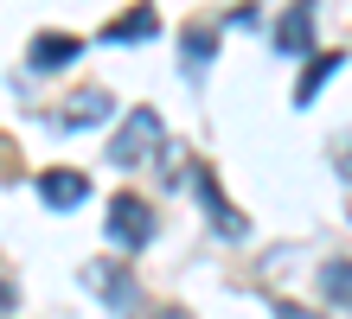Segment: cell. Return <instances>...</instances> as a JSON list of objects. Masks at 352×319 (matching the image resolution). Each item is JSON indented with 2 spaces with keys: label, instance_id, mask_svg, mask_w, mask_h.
<instances>
[{
  "label": "cell",
  "instance_id": "cell-11",
  "mask_svg": "<svg viewBox=\"0 0 352 319\" xmlns=\"http://www.w3.org/2000/svg\"><path fill=\"white\" fill-rule=\"evenodd\" d=\"M340 64H346V51H320V58H307V71H301V83H295V102H314V96H320V83L333 77Z\"/></svg>",
  "mask_w": 352,
  "mask_h": 319
},
{
  "label": "cell",
  "instance_id": "cell-10",
  "mask_svg": "<svg viewBox=\"0 0 352 319\" xmlns=\"http://www.w3.org/2000/svg\"><path fill=\"white\" fill-rule=\"evenodd\" d=\"M212 51H218V32L212 26H205V19H192V26H186L179 32V58H186V71H205V64H212Z\"/></svg>",
  "mask_w": 352,
  "mask_h": 319
},
{
  "label": "cell",
  "instance_id": "cell-13",
  "mask_svg": "<svg viewBox=\"0 0 352 319\" xmlns=\"http://www.w3.org/2000/svg\"><path fill=\"white\" fill-rule=\"evenodd\" d=\"M276 319H320V313H307V307H295V300H276Z\"/></svg>",
  "mask_w": 352,
  "mask_h": 319
},
{
  "label": "cell",
  "instance_id": "cell-7",
  "mask_svg": "<svg viewBox=\"0 0 352 319\" xmlns=\"http://www.w3.org/2000/svg\"><path fill=\"white\" fill-rule=\"evenodd\" d=\"M192 191H199V204L212 211V224L224 230V237H243V217H237L231 204H224V185H218L212 173H205V166H192Z\"/></svg>",
  "mask_w": 352,
  "mask_h": 319
},
{
  "label": "cell",
  "instance_id": "cell-12",
  "mask_svg": "<svg viewBox=\"0 0 352 319\" xmlns=\"http://www.w3.org/2000/svg\"><path fill=\"white\" fill-rule=\"evenodd\" d=\"M320 294H327V307H346V300H352V268H346V255H333V262L320 268Z\"/></svg>",
  "mask_w": 352,
  "mask_h": 319
},
{
  "label": "cell",
  "instance_id": "cell-6",
  "mask_svg": "<svg viewBox=\"0 0 352 319\" xmlns=\"http://www.w3.org/2000/svg\"><path fill=\"white\" fill-rule=\"evenodd\" d=\"M84 281L102 294V300H109V313H135V300H141V287H135L116 262H90V268H84Z\"/></svg>",
  "mask_w": 352,
  "mask_h": 319
},
{
  "label": "cell",
  "instance_id": "cell-14",
  "mask_svg": "<svg viewBox=\"0 0 352 319\" xmlns=\"http://www.w3.org/2000/svg\"><path fill=\"white\" fill-rule=\"evenodd\" d=\"M7 313H13V287L0 281V319H7Z\"/></svg>",
  "mask_w": 352,
  "mask_h": 319
},
{
  "label": "cell",
  "instance_id": "cell-1",
  "mask_svg": "<svg viewBox=\"0 0 352 319\" xmlns=\"http://www.w3.org/2000/svg\"><path fill=\"white\" fill-rule=\"evenodd\" d=\"M160 141H167V121H160V109H129V121H122L116 141H109V166L135 173V166H148V160L160 154Z\"/></svg>",
  "mask_w": 352,
  "mask_h": 319
},
{
  "label": "cell",
  "instance_id": "cell-4",
  "mask_svg": "<svg viewBox=\"0 0 352 319\" xmlns=\"http://www.w3.org/2000/svg\"><path fill=\"white\" fill-rule=\"evenodd\" d=\"M77 58H84V38H77V32H38L32 45H26L32 71H71Z\"/></svg>",
  "mask_w": 352,
  "mask_h": 319
},
{
  "label": "cell",
  "instance_id": "cell-9",
  "mask_svg": "<svg viewBox=\"0 0 352 319\" xmlns=\"http://www.w3.org/2000/svg\"><path fill=\"white\" fill-rule=\"evenodd\" d=\"M160 32V19H154V7H135V13H122V19H109V45H141V38H154Z\"/></svg>",
  "mask_w": 352,
  "mask_h": 319
},
{
  "label": "cell",
  "instance_id": "cell-2",
  "mask_svg": "<svg viewBox=\"0 0 352 319\" xmlns=\"http://www.w3.org/2000/svg\"><path fill=\"white\" fill-rule=\"evenodd\" d=\"M154 230H160V224H154V204H148V198H129V191H122V198L109 204V243H116V249H129V255L148 249Z\"/></svg>",
  "mask_w": 352,
  "mask_h": 319
},
{
  "label": "cell",
  "instance_id": "cell-3",
  "mask_svg": "<svg viewBox=\"0 0 352 319\" xmlns=\"http://www.w3.org/2000/svg\"><path fill=\"white\" fill-rule=\"evenodd\" d=\"M314 13H320V0H295V7L276 19V51L282 58H301L314 45Z\"/></svg>",
  "mask_w": 352,
  "mask_h": 319
},
{
  "label": "cell",
  "instance_id": "cell-15",
  "mask_svg": "<svg viewBox=\"0 0 352 319\" xmlns=\"http://www.w3.org/2000/svg\"><path fill=\"white\" fill-rule=\"evenodd\" d=\"M154 319H192V313H186V307H160Z\"/></svg>",
  "mask_w": 352,
  "mask_h": 319
},
{
  "label": "cell",
  "instance_id": "cell-5",
  "mask_svg": "<svg viewBox=\"0 0 352 319\" xmlns=\"http://www.w3.org/2000/svg\"><path fill=\"white\" fill-rule=\"evenodd\" d=\"M38 198H45L52 211H77L90 198V179L77 173V166H52V173H38Z\"/></svg>",
  "mask_w": 352,
  "mask_h": 319
},
{
  "label": "cell",
  "instance_id": "cell-8",
  "mask_svg": "<svg viewBox=\"0 0 352 319\" xmlns=\"http://www.w3.org/2000/svg\"><path fill=\"white\" fill-rule=\"evenodd\" d=\"M109 109H116V96H109V90H84L77 102H65V109H58L52 121L77 134V128H96V121H109Z\"/></svg>",
  "mask_w": 352,
  "mask_h": 319
}]
</instances>
